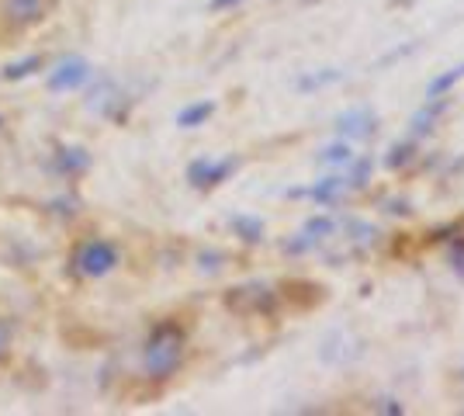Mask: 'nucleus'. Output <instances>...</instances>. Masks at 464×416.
I'll use <instances>...</instances> for the list:
<instances>
[{"label":"nucleus","mask_w":464,"mask_h":416,"mask_svg":"<svg viewBox=\"0 0 464 416\" xmlns=\"http://www.w3.org/2000/svg\"><path fill=\"white\" fill-rule=\"evenodd\" d=\"M184 347H188V337H184V330L177 326V323H160L150 340H146V347H142V368H146V375L150 378H170L180 368V361H184Z\"/></svg>","instance_id":"obj_1"},{"label":"nucleus","mask_w":464,"mask_h":416,"mask_svg":"<svg viewBox=\"0 0 464 416\" xmlns=\"http://www.w3.org/2000/svg\"><path fill=\"white\" fill-rule=\"evenodd\" d=\"M226 305H229L232 313H239V316H271L274 309H277V295H274L267 285H260V281H253V285H239V288H232L229 295H226Z\"/></svg>","instance_id":"obj_3"},{"label":"nucleus","mask_w":464,"mask_h":416,"mask_svg":"<svg viewBox=\"0 0 464 416\" xmlns=\"http://www.w3.org/2000/svg\"><path fill=\"white\" fill-rule=\"evenodd\" d=\"M232 229H236V237L243 239V243H260V239H264V222H260V218L236 216L232 218Z\"/></svg>","instance_id":"obj_13"},{"label":"nucleus","mask_w":464,"mask_h":416,"mask_svg":"<svg viewBox=\"0 0 464 416\" xmlns=\"http://www.w3.org/2000/svg\"><path fill=\"white\" fill-rule=\"evenodd\" d=\"M458 70H461V77H464V63H461V66H458Z\"/></svg>","instance_id":"obj_23"},{"label":"nucleus","mask_w":464,"mask_h":416,"mask_svg":"<svg viewBox=\"0 0 464 416\" xmlns=\"http://www.w3.org/2000/svg\"><path fill=\"white\" fill-rule=\"evenodd\" d=\"M343 77H347L343 70H319V73H305V77L298 80V91H302V94H309V91H319V87H329V83H340Z\"/></svg>","instance_id":"obj_11"},{"label":"nucleus","mask_w":464,"mask_h":416,"mask_svg":"<svg viewBox=\"0 0 464 416\" xmlns=\"http://www.w3.org/2000/svg\"><path fill=\"white\" fill-rule=\"evenodd\" d=\"M461 378H464V368H461Z\"/></svg>","instance_id":"obj_24"},{"label":"nucleus","mask_w":464,"mask_h":416,"mask_svg":"<svg viewBox=\"0 0 464 416\" xmlns=\"http://www.w3.org/2000/svg\"><path fill=\"white\" fill-rule=\"evenodd\" d=\"M461 80V70H447L440 77L430 80V87H426V98H444L447 91H454V83Z\"/></svg>","instance_id":"obj_17"},{"label":"nucleus","mask_w":464,"mask_h":416,"mask_svg":"<svg viewBox=\"0 0 464 416\" xmlns=\"http://www.w3.org/2000/svg\"><path fill=\"white\" fill-rule=\"evenodd\" d=\"M315 247H319V239L309 237L305 229H302L298 237H291L281 243V250H285V254H295V257H298V254H309V250H315Z\"/></svg>","instance_id":"obj_18"},{"label":"nucleus","mask_w":464,"mask_h":416,"mask_svg":"<svg viewBox=\"0 0 464 416\" xmlns=\"http://www.w3.org/2000/svg\"><path fill=\"white\" fill-rule=\"evenodd\" d=\"M215 111L212 101H201V104H191V108H184L180 115H177V125H184V129H194V125H201V121L208 119Z\"/></svg>","instance_id":"obj_15"},{"label":"nucleus","mask_w":464,"mask_h":416,"mask_svg":"<svg viewBox=\"0 0 464 416\" xmlns=\"http://www.w3.org/2000/svg\"><path fill=\"white\" fill-rule=\"evenodd\" d=\"M388 212H392V216H412V205H409L406 198H392L388 201Z\"/></svg>","instance_id":"obj_21"},{"label":"nucleus","mask_w":464,"mask_h":416,"mask_svg":"<svg viewBox=\"0 0 464 416\" xmlns=\"http://www.w3.org/2000/svg\"><path fill=\"white\" fill-rule=\"evenodd\" d=\"M115 264H118V250L111 243H104V239H87L77 254V267L91 277H101V275H108V271H115Z\"/></svg>","instance_id":"obj_4"},{"label":"nucleus","mask_w":464,"mask_h":416,"mask_svg":"<svg viewBox=\"0 0 464 416\" xmlns=\"http://www.w3.org/2000/svg\"><path fill=\"white\" fill-rule=\"evenodd\" d=\"M347 167H350V174H347L350 188H364L371 180V174H374V160L371 157H353Z\"/></svg>","instance_id":"obj_14"},{"label":"nucleus","mask_w":464,"mask_h":416,"mask_svg":"<svg viewBox=\"0 0 464 416\" xmlns=\"http://www.w3.org/2000/svg\"><path fill=\"white\" fill-rule=\"evenodd\" d=\"M447 94L444 98H426V104L412 115V121H409V129H412V136H430L433 129H437V119L447 111Z\"/></svg>","instance_id":"obj_8"},{"label":"nucleus","mask_w":464,"mask_h":416,"mask_svg":"<svg viewBox=\"0 0 464 416\" xmlns=\"http://www.w3.org/2000/svg\"><path fill=\"white\" fill-rule=\"evenodd\" d=\"M305 233H309V237H315L319 243H323L326 237H333V233H336V218H329V216H312L309 222H305Z\"/></svg>","instance_id":"obj_19"},{"label":"nucleus","mask_w":464,"mask_h":416,"mask_svg":"<svg viewBox=\"0 0 464 416\" xmlns=\"http://www.w3.org/2000/svg\"><path fill=\"white\" fill-rule=\"evenodd\" d=\"M378 132V115L371 108H350L336 119V136L353 142V139H371Z\"/></svg>","instance_id":"obj_5"},{"label":"nucleus","mask_w":464,"mask_h":416,"mask_svg":"<svg viewBox=\"0 0 464 416\" xmlns=\"http://www.w3.org/2000/svg\"><path fill=\"white\" fill-rule=\"evenodd\" d=\"M361 354H364L361 340H353L350 334H343V330H333V334L323 340V347H319V357H323L326 364H350V361H357Z\"/></svg>","instance_id":"obj_6"},{"label":"nucleus","mask_w":464,"mask_h":416,"mask_svg":"<svg viewBox=\"0 0 464 416\" xmlns=\"http://www.w3.org/2000/svg\"><path fill=\"white\" fill-rule=\"evenodd\" d=\"M236 4H243V0H212V11H226V7H236Z\"/></svg>","instance_id":"obj_22"},{"label":"nucleus","mask_w":464,"mask_h":416,"mask_svg":"<svg viewBox=\"0 0 464 416\" xmlns=\"http://www.w3.org/2000/svg\"><path fill=\"white\" fill-rule=\"evenodd\" d=\"M371 410H374V413H385V416H402V413H406V406H402L395 396H378L374 402H371Z\"/></svg>","instance_id":"obj_20"},{"label":"nucleus","mask_w":464,"mask_h":416,"mask_svg":"<svg viewBox=\"0 0 464 416\" xmlns=\"http://www.w3.org/2000/svg\"><path fill=\"white\" fill-rule=\"evenodd\" d=\"M347 191H350V184H347V178H340V174H329V178L315 180V184L305 188V195H309L312 201H319V205H333V201L343 198Z\"/></svg>","instance_id":"obj_9"},{"label":"nucleus","mask_w":464,"mask_h":416,"mask_svg":"<svg viewBox=\"0 0 464 416\" xmlns=\"http://www.w3.org/2000/svg\"><path fill=\"white\" fill-rule=\"evenodd\" d=\"M350 160H353V150H350L347 139H336V142H329L326 150L319 153V163H326V167H347Z\"/></svg>","instance_id":"obj_12"},{"label":"nucleus","mask_w":464,"mask_h":416,"mask_svg":"<svg viewBox=\"0 0 464 416\" xmlns=\"http://www.w3.org/2000/svg\"><path fill=\"white\" fill-rule=\"evenodd\" d=\"M59 70H63V73H53V80H49V87H53V91H63V87H80V83L87 80V63L83 60H66Z\"/></svg>","instance_id":"obj_10"},{"label":"nucleus","mask_w":464,"mask_h":416,"mask_svg":"<svg viewBox=\"0 0 464 416\" xmlns=\"http://www.w3.org/2000/svg\"><path fill=\"white\" fill-rule=\"evenodd\" d=\"M56 0H0V42H18L53 18Z\"/></svg>","instance_id":"obj_2"},{"label":"nucleus","mask_w":464,"mask_h":416,"mask_svg":"<svg viewBox=\"0 0 464 416\" xmlns=\"http://www.w3.org/2000/svg\"><path fill=\"white\" fill-rule=\"evenodd\" d=\"M232 170H236V160H198L191 163V170H188V178H191L194 188H215V184H222V180L229 178Z\"/></svg>","instance_id":"obj_7"},{"label":"nucleus","mask_w":464,"mask_h":416,"mask_svg":"<svg viewBox=\"0 0 464 416\" xmlns=\"http://www.w3.org/2000/svg\"><path fill=\"white\" fill-rule=\"evenodd\" d=\"M412 157H416V142H395V146L388 150L385 167H392V170H399V167H406V163H412Z\"/></svg>","instance_id":"obj_16"}]
</instances>
